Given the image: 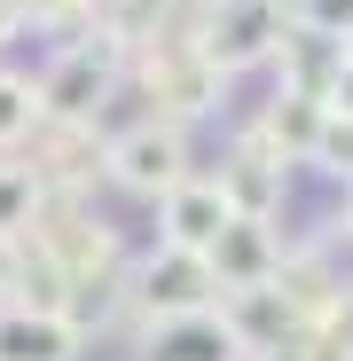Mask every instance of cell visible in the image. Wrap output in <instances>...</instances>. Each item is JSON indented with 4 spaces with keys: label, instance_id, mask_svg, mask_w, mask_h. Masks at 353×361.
Listing matches in <instances>:
<instances>
[{
    "label": "cell",
    "instance_id": "6da1fadb",
    "mask_svg": "<svg viewBox=\"0 0 353 361\" xmlns=\"http://www.w3.org/2000/svg\"><path fill=\"white\" fill-rule=\"evenodd\" d=\"M228 220H235L228 189H204V180H181V189L165 197V235H173V252H204V259H212V244L228 235Z\"/></svg>",
    "mask_w": 353,
    "mask_h": 361
},
{
    "label": "cell",
    "instance_id": "7a4b0ae2",
    "mask_svg": "<svg viewBox=\"0 0 353 361\" xmlns=\"http://www.w3.org/2000/svg\"><path fill=\"white\" fill-rule=\"evenodd\" d=\"M212 259L204 252H165V267H149L142 283H149V307L165 314V322H181V314H204V290H212Z\"/></svg>",
    "mask_w": 353,
    "mask_h": 361
},
{
    "label": "cell",
    "instance_id": "3957f363",
    "mask_svg": "<svg viewBox=\"0 0 353 361\" xmlns=\"http://www.w3.org/2000/svg\"><path fill=\"white\" fill-rule=\"evenodd\" d=\"M118 180H126V189L173 197V189H181V142H173V134H134V142H118Z\"/></svg>",
    "mask_w": 353,
    "mask_h": 361
},
{
    "label": "cell",
    "instance_id": "277c9868",
    "mask_svg": "<svg viewBox=\"0 0 353 361\" xmlns=\"http://www.w3.org/2000/svg\"><path fill=\"white\" fill-rule=\"evenodd\" d=\"M71 322L55 314H8L0 322V361H71Z\"/></svg>",
    "mask_w": 353,
    "mask_h": 361
},
{
    "label": "cell",
    "instance_id": "5b68a950",
    "mask_svg": "<svg viewBox=\"0 0 353 361\" xmlns=\"http://www.w3.org/2000/svg\"><path fill=\"white\" fill-rule=\"evenodd\" d=\"M212 267H220V275H235V283H252V275L267 267V228H259L252 212H235V220H228V235L212 244Z\"/></svg>",
    "mask_w": 353,
    "mask_h": 361
},
{
    "label": "cell",
    "instance_id": "8992f818",
    "mask_svg": "<svg viewBox=\"0 0 353 361\" xmlns=\"http://www.w3.org/2000/svg\"><path fill=\"white\" fill-rule=\"evenodd\" d=\"M149 361H228V330H212L204 314H181L165 330V353H149Z\"/></svg>",
    "mask_w": 353,
    "mask_h": 361
},
{
    "label": "cell",
    "instance_id": "52a82bcc",
    "mask_svg": "<svg viewBox=\"0 0 353 361\" xmlns=\"http://www.w3.org/2000/svg\"><path fill=\"white\" fill-rule=\"evenodd\" d=\"M32 102H39V94H32L24 79H0V142H16V134L32 126Z\"/></svg>",
    "mask_w": 353,
    "mask_h": 361
},
{
    "label": "cell",
    "instance_id": "ba28073f",
    "mask_svg": "<svg viewBox=\"0 0 353 361\" xmlns=\"http://www.w3.org/2000/svg\"><path fill=\"white\" fill-rule=\"evenodd\" d=\"M306 32H322V39L345 47V32H353V0H306Z\"/></svg>",
    "mask_w": 353,
    "mask_h": 361
},
{
    "label": "cell",
    "instance_id": "9c48e42d",
    "mask_svg": "<svg viewBox=\"0 0 353 361\" xmlns=\"http://www.w3.org/2000/svg\"><path fill=\"white\" fill-rule=\"evenodd\" d=\"M32 204V180H16V173H0V228H16V212Z\"/></svg>",
    "mask_w": 353,
    "mask_h": 361
},
{
    "label": "cell",
    "instance_id": "30bf717a",
    "mask_svg": "<svg viewBox=\"0 0 353 361\" xmlns=\"http://www.w3.org/2000/svg\"><path fill=\"white\" fill-rule=\"evenodd\" d=\"M330 94H337V110H353V55L337 63V87H330Z\"/></svg>",
    "mask_w": 353,
    "mask_h": 361
},
{
    "label": "cell",
    "instance_id": "8fae6325",
    "mask_svg": "<svg viewBox=\"0 0 353 361\" xmlns=\"http://www.w3.org/2000/svg\"><path fill=\"white\" fill-rule=\"evenodd\" d=\"M8 24H16V0H0V32H8Z\"/></svg>",
    "mask_w": 353,
    "mask_h": 361
},
{
    "label": "cell",
    "instance_id": "7c38bea8",
    "mask_svg": "<svg viewBox=\"0 0 353 361\" xmlns=\"http://www.w3.org/2000/svg\"><path fill=\"white\" fill-rule=\"evenodd\" d=\"M345 55H353V32H345Z\"/></svg>",
    "mask_w": 353,
    "mask_h": 361
}]
</instances>
